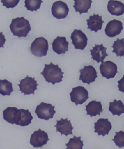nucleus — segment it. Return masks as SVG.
<instances>
[{
    "label": "nucleus",
    "mask_w": 124,
    "mask_h": 149,
    "mask_svg": "<svg viewBox=\"0 0 124 149\" xmlns=\"http://www.w3.org/2000/svg\"><path fill=\"white\" fill-rule=\"evenodd\" d=\"M45 65L43 72L40 74L43 75L46 82L52 83L54 85L55 83L62 81L64 72H62L58 65H55L51 62L49 65L45 64Z\"/></svg>",
    "instance_id": "nucleus-1"
},
{
    "label": "nucleus",
    "mask_w": 124,
    "mask_h": 149,
    "mask_svg": "<svg viewBox=\"0 0 124 149\" xmlns=\"http://www.w3.org/2000/svg\"><path fill=\"white\" fill-rule=\"evenodd\" d=\"M10 28L14 36L26 37L31 30L30 23L24 17L13 19Z\"/></svg>",
    "instance_id": "nucleus-2"
},
{
    "label": "nucleus",
    "mask_w": 124,
    "mask_h": 149,
    "mask_svg": "<svg viewBox=\"0 0 124 149\" xmlns=\"http://www.w3.org/2000/svg\"><path fill=\"white\" fill-rule=\"evenodd\" d=\"M31 53L38 57L46 56L49 50V43L47 39L43 37L36 38L31 46Z\"/></svg>",
    "instance_id": "nucleus-3"
},
{
    "label": "nucleus",
    "mask_w": 124,
    "mask_h": 149,
    "mask_svg": "<svg viewBox=\"0 0 124 149\" xmlns=\"http://www.w3.org/2000/svg\"><path fill=\"white\" fill-rule=\"evenodd\" d=\"M55 108V107L51 104L42 102L36 107L35 112L39 119L47 121L53 118L54 115L56 113Z\"/></svg>",
    "instance_id": "nucleus-4"
},
{
    "label": "nucleus",
    "mask_w": 124,
    "mask_h": 149,
    "mask_svg": "<svg viewBox=\"0 0 124 149\" xmlns=\"http://www.w3.org/2000/svg\"><path fill=\"white\" fill-rule=\"evenodd\" d=\"M70 95L71 101L76 106L82 104L89 98L88 91L84 87L81 86L72 88Z\"/></svg>",
    "instance_id": "nucleus-5"
},
{
    "label": "nucleus",
    "mask_w": 124,
    "mask_h": 149,
    "mask_svg": "<svg viewBox=\"0 0 124 149\" xmlns=\"http://www.w3.org/2000/svg\"><path fill=\"white\" fill-rule=\"evenodd\" d=\"M20 83L17 84L20 87L21 93L26 95L35 94V91L37 90V86L38 85L37 81L35 80V77L32 78L27 75L25 78L20 80Z\"/></svg>",
    "instance_id": "nucleus-6"
},
{
    "label": "nucleus",
    "mask_w": 124,
    "mask_h": 149,
    "mask_svg": "<svg viewBox=\"0 0 124 149\" xmlns=\"http://www.w3.org/2000/svg\"><path fill=\"white\" fill-rule=\"evenodd\" d=\"M71 39L76 49L83 50L87 46L88 38L81 30L75 29L71 33Z\"/></svg>",
    "instance_id": "nucleus-7"
},
{
    "label": "nucleus",
    "mask_w": 124,
    "mask_h": 149,
    "mask_svg": "<svg viewBox=\"0 0 124 149\" xmlns=\"http://www.w3.org/2000/svg\"><path fill=\"white\" fill-rule=\"evenodd\" d=\"M49 140L47 133L39 129L34 131L31 137L30 143L34 148L42 147Z\"/></svg>",
    "instance_id": "nucleus-8"
},
{
    "label": "nucleus",
    "mask_w": 124,
    "mask_h": 149,
    "mask_svg": "<svg viewBox=\"0 0 124 149\" xmlns=\"http://www.w3.org/2000/svg\"><path fill=\"white\" fill-rule=\"evenodd\" d=\"M69 11L68 5L63 1H55L52 4V14L54 17L58 19L66 18Z\"/></svg>",
    "instance_id": "nucleus-9"
},
{
    "label": "nucleus",
    "mask_w": 124,
    "mask_h": 149,
    "mask_svg": "<svg viewBox=\"0 0 124 149\" xmlns=\"http://www.w3.org/2000/svg\"><path fill=\"white\" fill-rule=\"evenodd\" d=\"M79 80L84 83L89 85L90 83L94 82L98 77L97 73L94 67L90 65L85 66L84 68L80 70Z\"/></svg>",
    "instance_id": "nucleus-10"
},
{
    "label": "nucleus",
    "mask_w": 124,
    "mask_h": 149,
    "mask_svg": "<svg viewBox=\"0 0 124 149\" xmlns=\"http://www.w3.org/2000/svg\"><path fill=\"white\" fill-rule=\"evenodd\" d=\"M100 68L102 76L107 79L114 78L116 74L118 73L117 65L110 61L102 62Z\"/></svg>",
    "instance_id": "nucleus-11"
},
{
    "label": "nucleus",
    "mask_w": 124,
    "mask_h": 149,
    "mask_svg": "<svg viewBox=\"0 0 124 149\" xmlns=\"http://www.w3.org/2000/svg\"><path fill=\"white\" fill-rule=\"evenodd\" d=\"M21 114L20 109L15 107H8L3 112V116L4 120L9 123L18 125Z\"/></svg>",
    "instance_id": "nucleus-12"
},
{
    "label": "nucleus",
    "mask_w": 124,
    "mask_h": 149,
    "mask_svg": "<svg viewBox=\"0 0 124 149\" xmlns=\"http://www.w3.org/2000/svg\"><path fill=\"white\" fill-rule=\"evenodd\" d=\"M123 29L122 22L114 19L111 20L107 23L105 29V32L107 36L113 38L120 34Z\"/></svg>",
    "instance_id": "nucleus-13"
},
{
    "label": "nucleus",
    "mask_w": 124,
    "mask_h": 149,
    "mask_svg": "<svg viewBox=\"0 0 124 149\" xmlns=\"http://www.w3.org/2000/svg\"><path fill=\"white\" fill-rule=\"evenodd\" d=\"M94 132L97 133L98 135H102L104 137L109 135V132L112 129V125L108 119H99L94 123Z\"/></svg>",
    "instance_id": "nucleus-14"
},
{
    "label": "nucleus",
    "mask_w": 124,
    "mask_h": 149,
    "mask_svg": "<svg viewBox=\"0 0 124 149\" xmlns=\"http://www.w3.org/2000/svg\"><path fill=\"white\" fill-rule=\"evenodd\" d=\"M56 125L54 127H56V132H59L61 135H65L67 136L68 135H73L72 132L74 127L72 126L71 123V120H68V118L63 119L61 118L60 120L56 121Z\"/></svg>",
    "instance_id": "nucleus-15"
},
{
    "label": "nucleus",
    "mask_w": 124,
    "mask_h": 149,
    "mask_svg": "<svg viewBox=\"0 0 124 149\" xmlns=\"http://www.w3.org/2000/svg\"><path fill=\"white\" fill-rule=\"evenodd\" d=\"M69 43L65 37L58 36L54 40L52 43V49L58 55L65 54L68 51Z\"/></svg>",
    "instance_id": "nucleus-16"
},
{
    "label": "nucleus",
    "mask_w": 124,
    "mask_h": 149,
    "mask_svg": "<svg viewBox=\"0 0 124 149\" xmlns=\"http://www.w3.org/2000/svg\"><path fill=\"white\" fill-rule=\"evenodd\" d=\"M93 49L90 50L92 56L91 59L97 61V63L103 62V60L108 54L106 52L107 48L103 46L102 44L101 45H95L93 47Z\"/></svg>",
    "instance_id": "nucleus-17"
},
{
    "label": "nucleus",
    "mask_w": 124,
    "mask_h": 149,
    "mask_svg": "<svg viewBox=\"0 0 124 149\" xmlns=\"http://www.w3.org/2000/svg\"><path fill=\"white\" fill-rule=\"evenodd\" d=\"M87 29H90L91 31H94L97 33L98 31L101 30L104 21L102 20V16L99 14H94L93 16H90L89 19L86 20Z\"/></svg>",
    "instance_id": "nucleus-18"
},
{
    "label": "nucleus",
    "mask_w": 124,
    "mask_h": 149,
    "mask_svg": "<svg viewBox=\"0 0 124 149\" xmlns=\"http://www.w3.org/2000/svg\"><path fill=\"white\" fill-rule=\"evenodd\" d=\"M108 11L113 15L119 16L124 13V5L123 3L117 1H110L108 3Z\"/></svg>",
    "instance_id": "nucleus-19"
},
{
    "label": "nucleus",
    "mask_w": 124,
    "mask_h": 149,
    "mask_svg": "<svg viewBox=\"0 0 124 149\" xmlns=\"http://www.w3.org/2000/svg\"><path fill=\"white\" fill-rule=\"evenodd\" d=\"M85 107L87 115H89L91 118L93 116H95L97 115H100V113L102 112L103 110L101 102L96 100L90 102Z\"/></svg>",
    "instance_id": "nucleus-20"
},
{
    "label": "nucleus",
    "mask_w": 124,
    "mask_h": 149,
    "mask_svg": "<svg viewBox=\"0 0 124 149\" xmlns=\"http://www.w3.org/2000/svg\"><path fill=\"white\" fill-rule=\"evenodd\" d=\"M75 3L73 6L76 12H79L80 15L83 13H87L88 10L91 8V3L93 1L91 0H74Z\"/></svg>",
    "instance_id": "nucleus-21"
},
{
    "label": "nucleus",
    "mask_w": 124,
    "mask_h": 149,
    "mask_svg": "<svg viewBox=\"0 0 124 149\" xmlns=\"http://www.w3.org/2000/svg\"><path fill=\"white\" fill-rule=\"evenodd\" d=\"M109 111L113 115L120 116L124 113V105L121 100L117 101L114 99L113 102H110Z\"/></svg>",
    "instance_id": "nucleus-22"
},
{
    "label": "nucleus",
    "mask_w": 124,
    "mask_h": 149,
    "mask_svg": "<svg viewBox=\"0 0 124 149\" xmlns=\"http://www.w3.org/2000/svg\"><path fill=\"white\" fill-rule=\"evenodd\" d=\"M21 114L20 116V122H19L18 125L22 127L27 126L31 123V121L33 119L31 112H29V109L25 110L23 109H20Z\"/></svg>",
    "instance_id": "nucleus-23"
},
{
    "label": "nucleus",
    "mask_w": 124,
    "mask_h": 149,
    "mask_svg": "<svg viewBox=\"0 0 124 149\" xmlns=\"http://www.w3.org/2000/svg\"><path fill=\"white\" fill-rule=\"evenodd\" d=\"M13 84L7 80H0V94L3 96H10L13 91Z\"/></svg>",
    "instance_id": "nucleus-24"
},
{
    "label": "nucleus",
    "mask_w": 124,
    "mask_h": 149,
    "mask_svg": "<svg viewBox=\"0 0 124 149\" xmlns=\"http://www.w3.org/2000/svg\"><path fill=\"white\" fill-rule=\"evenodd\" d=\"M81 137L74 136L73 138L70 139L68 143L65 144L67 146L65 149H83L84 141H81Z\"/></svg>",
    "instance_id": "nucleus-25"
},
{
    "label": "nucleus",
    "mask_w": 124,
    "mask_h": 149,
    "mask_svg": "<svg viewBox=\"0 0 124 149\" xmlns=\"http://www.w3.org/2000/svg\"><path fill=\"white\" fill-rule=\"evenodd\" d=\"M124 39H121L117 38L116 41L114 42L113 46L111 47L113 48L112 52L116 54L117 57L124 56Z\"/></svg>",
    "instance_id": "nucleus-26"
},
{
    "label": "nucleus",
    "mask_w": 124,
    "mask_h": 149,
    "mask_svg": "<svg viewBox=\"0 0 124 149\" xmlns=\"http://www.w3.org/2000/svg\"><path fill=\"white\" fill-rule=\"evenodd\" d=\"M43 2V1L41 0H26L24 7L27 8L28 11H36L40 9L41 4Z\"/></svg>",
    "instance_id": "nucleus-27"
},
{
    "label": "nucleus",
    "mask_w": 124,
    "mask_h": 149,
    "mask_svg": "<svg viewBox=\"0 0 124 149\" xmlns=\"http://www.w3.org/2000/svg\"><path fill=\"white\" fill-rule=\"evenodd\" d=\"M116 135L114 138L112 139L114 141L116 145L118 146L119 148H122L124 147V132L121 131L119 132H116Z\"/></svg>",
    "instance_id": "nucleus-28"
},
{
    "label": "nucleus",
    "mask_w": 124,
    "mask_h": 149,
    "mask_svg": "<svg viewBox=\"0 0 124 149\" xmlns=\"http://www.w3.org/2000/svg\"><path fill=\"white\" fill-rule=\"evenodd\" d=\"M20 0H14V1H2L1 2L3 3V6H5L7 8H13L17 6L20 2Z\"/></svg>",
    "instance_id": "nucleus-29"
},
{
    "label": "nucleus",
    "mask_w": 124,
    "mask_h": 149,
    "mask_svg": "<svg viewBox=\"0 0 124 149\" xmlns=\"http://www.w3.org/2000/svg\"><path fill=\"white\" fill-rule=\"evenodd\" d=\"M6 39L5 36L3 34V32H0V48H4V45L5 43Z\"/></svg>",
    "instance_id": "nucleus-30"
}]
</instances>
